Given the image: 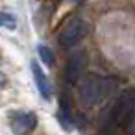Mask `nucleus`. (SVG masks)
Masks as SVG:
<instances>
[{
    "label": "nucleus",
    "instance_id": "obj_7",
    "mask_svg": "<svg viewBox=\"0 0 135 135\" xmlns=\"http://www.w3.org/2000/svg\"><path fill=\"white\" fill-rule=\"evenodd\" d=\"M59 120L61 124L69 129L70 128V105H69V96L65 94V98L61 96V107H59Z\"/></svg>",
    "mask_w": 135,
    "mask_h": 135
},
{
    "label": "nucleus",
    "instance_id": "obj_3",
    "mask_svg": "<svg viewBox=\"0 0 135 135\" xmlns=\"http://www.w3.org/2000/svg\"><path fill=\"white\" fill-rule=\"evenodd\" d=\"M87 33V24L81 21V19H74L59 35V43L65 46V48H70L74 45H78V41Z\"/></svg>",
    "mask_w": 135,
    "mask_h": 135
},
{
    "label": "nucleus",
    "instance_id": "obj_5",
    "mask_svg": "<svg viewBox=\"0 0 135 135\" xmlns=\"http://www.w3.org/2000/svg\"><path fill=\"white\" fill-rule=\"evenodd\" d=\"M37 126V117L33 113H21L11 120V129L15 135H28Z\"/></svg>",
    "mask_w": 135,
    "mask_h": 135
},
{
    "label": "nucleus",
    "instance_id": "obj_4",
    "mask_svg": "<svg viewBox=\"0 0 135 135\" xmlns=\"http://www.w3.org/2000/svg\"><path fill=\"white\" fill-rule=\"evenodd\" d=\"M85 67H87V54H85L83 50H80V52L74 54V56L69 59V63H67V70H65L67 81H69V83H76V81L81 78Z\"/></svg>",
    "mask_w": 135,
    "mask_h": 135
},
{
    "label": "nucleus",
    "instance_id": "obj_2",
    "mask_svg": "<svg viewBox=\"0 0 135 135\" xmlns=\"http://www.w3.org/2000/svg\"><path fill=\"white\" fill-rule=\"evenodd\" d=\"M133 111V102H131V96L126 93L122 96H118L111 105H107L102 115H100V128L105 129V128H111L113 124H118V122H124L126 117Z\"/></svg>",
    "mask_w": 135,
    "mask_h": 135
},
{
    "label": "nucleus",
    "instance_id": "obj_9",
    "mask_svg": "<svg viewBox=\"0 0 135 135\" xmlns=\"http://www.w3.org/2000/svg\"><path fill=\"white\" fill-rule=\"evenodd\" d=\"M15 24H17V22H15V17H13L11 13H0V26L13 30Z\"/></svg>",
    "mask_w": 135,
    "mask_h": 135
},
{
    "label": "nucleus",
    "instance_id": "obj_6",
    "mask_svg": "<svg viewBox=\"0 0 135 135\" xmlns=\"http://www.w3.org/2000/svg\"><path fill=\"white\" fill-rule=\"evenodd\" d=\"M32 72H33V78H35V83H37V89L41 91V94H43L45 98H50V94H52L50 81H48L46 74L43 72V69L39 67L37 61H32Z\"/></svg>",
    "mask_w": 135,
    "mask_h": 135
},
{
    "label": "nucleus",
    "instance_id": "obj_1",
    "mask_svg": "<svg viewBox=\"0 0 135 135\" xmlns=\"http://www.w3.org/2000/svg\"><path fill=\"white\" fill-rule=\"evenodd\" d=\"M115 87H117L115 80H105V78H98L94 74H87V76L80 78L78 94H80V100L85 105H94L104 96H107Z\"/></svg>",
    "mask_w": 135,
    "mask_h": 135
},
{
    "label": "nucleus",
    "instance_id": "obj_8",
    "mask_svg": "<svg viewBox=\"0 0 135 135\" xmlns=\"http://www.w3.org/2000/svg\"><path fill=\"white\" fill-rule=\"evenodd\" d=\"M39 54H41L43 61H45L48 67H52V65H54V54H52V50H50L48 46H45V45H39Z\"/></svg>",
    "mask_w": 135,
    "mask_h": 135
}]
</instances>
